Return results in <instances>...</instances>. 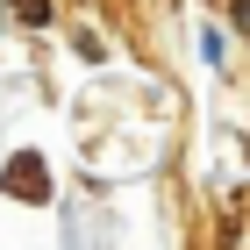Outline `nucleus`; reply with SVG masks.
Returning <instances> with one entry per match:
<instances>
[{
    "label": "nucleus",
    "instance_id": "f257e3e1",
    "mask_svg": "<svg viewBox=\"0 0 250 250\" xmlns=\"http://www.w3.org/2000/svg\"><path fill=\"white\" fill-rule=\"evenodd\" d=\"M7 186H15L21 200H43V193H50V179H43L36 157H15V165H7Z\"/></svg>",
    "mask_w": 250,
    "mask_h": 250
}]
</instances>
